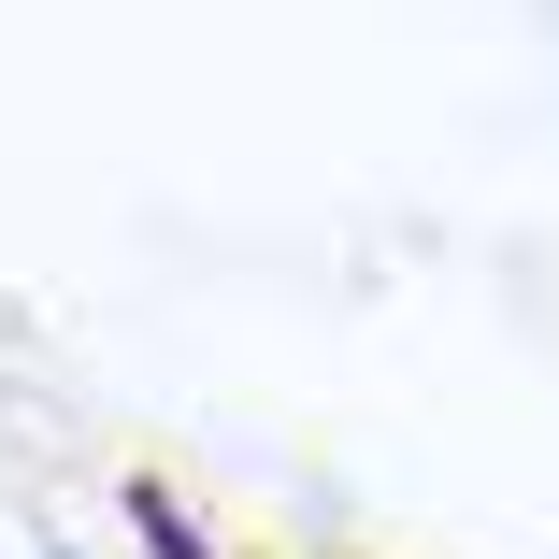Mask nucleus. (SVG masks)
<instances>
[{
    "label": "nucleus",
    "instance_id": "2",
    "mask_svg": "<svg viewBox=\"0 0 559 559\" xmlns=\"http://www.w3.org/2000/svg\"><path fill=\"white\" fill-rule=\"evenodd\" d=\"M44 559H86V545H44Z\"/></svg>",
    "mask_w": 559,
    "mask_h": 559
},
{
    "label": "nucleus",
    "instance_id": "1",
    "mask_svg": "<svg viewBox=\"0 0 559 559\" xmlns=\"http://www.w3.org/2000/svg\"><path fill=\"white\" fill-rule=\"evenodd\" d=\"M116 516H130L144 559H230V545H215V516H201L173 474H116Z\"/></svg>",
    "mask_w": 559,
    "mask_h": 559
}]
</instances>
